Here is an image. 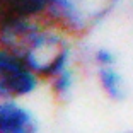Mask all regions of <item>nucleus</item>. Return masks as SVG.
Returning <instances> with one entry per match:
<instances>
[{
    "label": "nucleus",
    "instance_id": "1",
    "mask_svg": "<svg viewBox=\"0 0 133 133\" xmlns=\"http://www.w3.org/2000/svg\"><path fill=\"white\" fill-rule=\"evenodd\" d=\"M55 22L46 24L39 17H22L0 22V46L16 53L39 78H51L72 65V46Z\"/></svg>",
    "mask_w": 133,
    "mask_h": 133
},
{
    "label": "nucleus",
    "instance_id": "2",
    "mask_svg": "<svg viewBox=\"0 0 133 133\" xmlns=\"http://www.w3.org/2000/svg\"><path fill=\"white\" fill-rule=\"evenodd\" d=\"M118 0H48V21L68 34H82L94 29L116 7Z\"/></svg>",
    "mask_w": 133,
    "mask_h": 133
},
{
    "label": "nucleus",
    "instance_id": "3",
    "mask_svg": "<svg viewBox=\"0 0 133 133\" xmlns=\"http://www.w3.org/2000/svg\"><path fill=\"white\" fill-rule=\"evenodd\" d=\"M39 75L16 53L0 46V99H24L39 85Z\"/></svg>",
    "mask_w": 133,
    "mask_h": 133
},
{
    "label": "nucleus",
    "instance_id": "4",
    "mask_svg": "<svg viewBox=\"0 0 133 133\" xmlns=\"http://www.w3.org/2000/svg\"><path fill=\"white\" fill-rule=\"evenodd\" d=\"M38 118L22 99H0V133H38Z\"/></svg>",
    "mask_w": 133,
    "mask_h": 133
},
{
    "label": "nucleus",
    "instance_id": "5",
    "mask_svg": "<svg viewBox=\"0 0 133 133\" xmlns=\"http://www.w3.org/2000/svg\"><path fill=\"white\" fill-rule=\"evenodd\" d=\"M97 70V82L111 101H123L126 97V80L119 72L116 62L96 65Z\"/></svg>",
    "mask_w": 133,
    "mask_h": 133
},
{
    "label": "nucleus",
    "instance_id": "6",
    "mask_svg": "<svg viewBox=\"0 0 133 133\" xmlns=\"http://www.w3.org/2000/svg\"><path fill=\"white\" fill-rule=\"evenodd\" d=\"M51 90L55 92L58 97H66L72 94L75 85V74L72 70V66H66L63 70H60L58 74H55L51 78H48Z\"/></svg>",
    "mask_w": 133,
    "mask_h": 133
}]
</instances>
